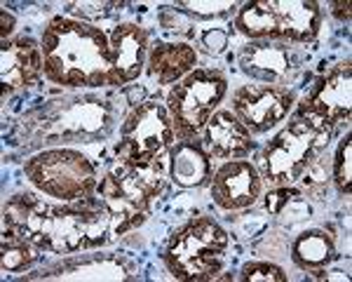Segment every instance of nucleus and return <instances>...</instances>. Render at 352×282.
<instances>
[{
	"instance_id": "nucleus-7",
	"label": "nucleus",
	"mask_w": 352,
	"mask_h": 282,
	"mask_svg": "<svg viewBox=\"0 0 352 282\" xmlns=\"http://www.w3.org/2000/svg\"><path fill=\"white\" fill-rule=\"evenodd\" d=\"M24 172L38 191L64 202L92 197L99 188V174L92 160L73 149L43 151L26 162Z\"/></svg>"
},
{
	"instance_id": "nucleus-26",
	"label": "nucleus",
	"mask_w": 352,
	"mask_h": 282,
	"mask_svg": "<svg viewBox=\"0 0 352 282\" xmlns=\"http://www.w3.org/2000/svg\"><path fill=\"white\" fill-rule=\"evenodd\" d=\"M331 8H333V14L338 17L340 21H350V3L348 0H340V3H331Z\"/></svg>"
},
{
	"instance_id": "nucleus-2",
	"label": "nucleus",
	"mask_w": 352,
	"mask_h": 282,
	"mask_svg": "<svg viewBox=\"0 0 352 282\" xmlns=\"http://www.w3.org/2000/svg\"><path fill=\"white\" fill-rule=\"evenodd\" d=\"M45 78L61 87H120L111 33L71 17H54L43 33Z\"/></svg>"
},
{
	"instance_id": "nucleus-14",
	"label": "nucleus",
	"mask_w": 352,
	"mask_h": 282,
	"mask_svg": "<svg viewBox=\"0 0 352 282\" xmlns=\"http://www.w3.org/2000/svg\"><path fill=\"white\" fill-rule=\"evenodd\" d=\"M204 141H207L209 155L226 158V160H240L254 151L252 132L228 109H221L209 118L204 127Z\"/></svg>"
},
{
	"instance_id": "nucleus-10",
	"label": "nucleus",
	"mask_w": 352,
	"mask_h": 282,
	"mask_svg": "<svg viewBox=\"0 0 352 282\" xmlns=\"http://www.w3.org/2000/svg\"><path fill=\"white\" fill-rule=\"evenodd\" d=\"M352 111V69L350 59L333 66L327 76L317 78L310 92L300 99L294 118L310 122L317 129L331 132L333 125L350 120Z\"/></svg>"
},
{
	"instance_id": "nucleus-11",
	"label": "nucleus",
	"mask_w": 352,
	"mask_h": 282,
	"mask_svg": "<svg viewBox=\"0 0 352 282\" xmlns=\"http://www.w3.org/2000/svg\"><path fill=\"white\" fill-rule=\"evenodd\" d=\"M296 94L280 85H242L232 92V113L252 134L277 127L292 113Z\"/></svg>"
},
{
	"instance_id": "nucleus-19",
	"label": "nucleus",
	"mask_w": 352,
	"mask_h": 282,
	"mask_svg": "<svg viewBox=\"0 0 352 282\" xmlns=\"http://www.w3.org/2000/svg\"><path fill=\"white\" fill-rule=\"evenodd\" d=\"M336 254L333 238L324 230H303L292 247V259L298 268L303 270H317L324 268Z\"/></svg>"
},
{
	"instance_id": "nucleus-18",
	"label": "nucleus",
	"mask_w": 352,
	"mask_h": 282,
	"mask_svg": "<svg viewBox=\"0 0 352 282\" xmlns=\"http://www.w3.org/2000/svg\"><path fill=\"white\" fill-rule=\"evenodd\" d=\"M240 64L249 76H256L261 80H277L289 71L292 61H289L287 47L277 43H258L249 45L242 50Z\"/></svg>"
},
{
	"instance_id": "nucleus-23",
	"label": "nucleus",
	"mask_w": 352,
	"mask_h": 282,
	"mask_svg": "<svg viewBox=\"0 0 352 282\" xmlns=\"http://www.w3.org/2000/svg\"><path fill=\"white\" fill-rule=\"evenodd\" d=\"M296 197H300V191L296 186H280V188H272L265 195V210L270 214H280L289 202H294Z\"/></svg>"
},
{
	"instance_id": "nucleus-13",
	"label": "nucleus",
	"mask_w": 352,
	"mask_h": 282,
	"mask_svg": "<svg viewBox=\"0 0 352 282\" xmlns=\"http://www.w3.org/2000/svg\"><path fill=\"white\" fill-rule=\"evenodd\" d=\"M43 73V47L31 36H19L3 43V50H0V80H3L5 94L38 85Z\"/></svg>"
},
{
	"instance_id": "nucleus-16",
	"label": "nucleus",
	"mask_w": 352,
	"mask_h": 282,
	"mask_svg": "<svg viewBox=\"0 0 352 282\" xmlns=\"http://www.w3.org/2000/svg\"><path fill=\"white\" fill-rule=\"evenodd\" d=\"M212 172V155L197 139L179 141L169 149V177L181 188H195L207 184Z\"/></svg>"
},
{
	"instance_id": "nucleus-9",
	"label": "nucleus",
	"mask_w": 352,
	"mask_h": 282,
	"mask_svg": "<svg viewBox=\"0 0 352 282\" xmlns=\"http://www.w3.org/2000/svg\"><path fill=\"white\" fill-rule=\"evenodd\" d=\"M174 141L176 134L167 106L157 101H144L124 118L116 155L120 162L144 165L162 158L174 146Z\"/></svg>"
},
{
	"instance_id": "nucleus-17",
	"label": "nucleus",
	"mask_w": 352,
	"mask_h": 282,
	"mask_svg": "<svg viewBox=\"0 0 352 282\" xmlns=\"http://www.w3.org/2000/svg\"><path fill=\"white\" fill-rule=\"evenodd\" d=\"M197 52L188 43H155L148 50V71L160 85H174L195 71Z\"/></svg>"
},
{
	"instance_id": "nucleus-15",
	"label": "nucleus",
	"mask_w": 352,
	"mask_h": 282,
	"mask_svg": "<svg viewBox=\"0 0 352 282\" xmlns=\"http://www.w3.org/2000/svg\"><path fill=\"white\" fill-rule=\"evenodd\" d=\"M113 50H116L118 83L129 85L139 78L144 61L148 56V33L136 24H120L111 31Z\"/></svg>"
},
{
	"instance_id": "nucleus-22",
	"label": "nucleus",
	"mask_w": 352,
	"mask_h": 282,
	"mask_svg": "<svg viewBox=\"0 0 352 282\" xmlns=\"http://www.w3.org/2000/svg\"><path fill=\"white\" fill-rule=\"evenodd\" d=\"M240 280L247 282H287V273L275 263L252 261L240 270Z\"/></svg>"
},
{
	"instance_id": "nucleus-1",
	"label": "nucleus",
	"mask_w": 352,
	"mask_h": 282,
	"mask_svg": "<svg viewBox=\"0 0 352 282\" xmlns=\"http://www.w3.org/2000/svg\"><path fill=\"white\" fill-rule=\"evenodd\" d=\"M5 228H12L38 250L71 254L96 247L113 228V217L101 200L85 197L56 207L33 193H16L3 207Z\"/></svg>"
},
{
	"instance_id": "nucleus-5",
	"label": "nucleus",
	"mask_w": 352,
	"mask_h": 282,
	"mask_svg": "<svg viewBox=\"0 0 352 282\" xmlns=\"http://www.w3.org/2000/svg\"><path fill=\"white\" fill-rule=\"evenodd\" d=\"M322 26V10L312 0H258L237 12L235 28L254 41L310 43Z\"/></svg>"
},
{
	"instance_id": "nucleus-12",
	"label": "nucleus",
	"mask_w": 352,
	"mask_h": 282,
	"mask_svg": "<svg viewBox=\"0 0 352 282\" xmlns=\"http://www.w3.org/2000/svg\"><path fill=\"white\" fill-rule=\"evenodd\" d=\"M261 195V174L249 160H228L212 179V197L226 212L247 210Z\"/></svg>"
},
{
	"instance_id": "nucleus-3",
	"label": "nucleus",
	"mask_w": 352,
	"mask_h": 282,
	"mask_svg": "<svg viewBox=\"0 0 352 282\" xmlns=\"http://www.w3.org/2000/svg\"><path fill=\"white\" fill-rule=\"evenodd\" d=\"M164 179H167V167L162 165L160 158L144 165L118 160L116 167L104 174L96 191L113 217V233L122 235L124 230L144 221L151 202L162 193Z\"/></svg>"
},
{
	"instance_id": "nucleus-20",
	"label": "nucleus",
	"mask_w": 352,
	"mask_h": 282,
	"mask_svg": "<svg viewBox=\"0 0 352 282\" xmlns=\"http://www.w3.org/2000/svg\"><path fill=\"white\" fill-rule=\"evenodd\" d=\"M0 252H3V261H0V266H3L5 273H14V270L31 266L38 257L36 254L38 247L12 228H5L3 247H0Z\"/></svg>"
},
{
	"instance_id": "nucleus-24",
	"label": "nucleus",
	"mask_w": 352,
	"mask_h": 282,
	"mask_svg": "<svg viewBox=\"0 0 352 282\" xmlns=\"http://www.w3.org/2000/svg\"><path fill=\"white\" fill-rule=\"evenodd\" d=\"M320 270V268H317ZM322 275H310L312 280H327V282H333V280H340V282H348L350 275L343 273V270H320Z\"/></svg>"
},
{
	"instance_id": "nucleus-6",
	"label": "nucleus",
	"mask_w": 352,
	"mask_h": 282,
	"mask_svg": "<svg viewBox=\"0 0 352 282\" xmlns=\"http://www.w3.org/2000/svg\"><path fill=\"white\" fill-rule=\"evenodd\" d=\"M329 137L331 132L327 129H317L310 122L294 118L261 153V167H256L261 179H265L272 188L294 186L327 149Z\"/></svg>"
},
{
	"instance_id": "nucleus-8",
	"label": "nucleus",
	"mask_w": 352,
	"mask_h": 282,
	"mask_svg": "<svg viewBox=\"0 0 352 282\" xmlns=\"http://www.w3.org/2000/svg\"><path fill=\"white\" fill-rule=\"evenodd\" d=\"M228 92V80L217 69H195L174 85L167 111L179 141L197 139Z\"/></svg>"
},
{
	"instance_id": "nucleus-25",
	"label": "nucleus",
	"mask_w": 352,
	"mask_h": 282,
	"mask_svg": "<svg viewBox=\"0 0 352 282\" xmlns=\"http://www.w3.org/2000/svg\"><path fill=\"white\" fill-rule=\"evenodd\" d=\"M0 19H3V31H0V36H3V43H8V36L14 28V17L10 14L8 10H3V12H0Z\"/></svg>"
},
{
	"instance_id": "nucleus-4",
	"label": "nucleus",
	"mask_w": 352,
	"mask_h": 282,
	"mask_svg": "<svg viewBox=\"0 0 352 282\" xmlns=\"http://www.w3.org/2000/svg\"><path fill=\"white\" fill-rule=\"evenodd\" d=\"M228 233L209 217H195L174 230L164 252L169 273L186 282L217 280L223 270Z\"/></svg>"
},
{
	"instance_id": "nucleus-21",
	"label": "nucleus",
	"mask_w": 352,
	"mask_h": 282,
	"mask_svg": "<svg viewBox=\"0 0 352 282\" xmlns=\"http://www.w3.org/2000/svg\"><path fill=\"white\" fill-rule=\"evenodd\" d=\"M333 182L343 195H350L352 191V134L345 132L340 139L336 158H333Z\"/></svg>"
}]
</instances>
